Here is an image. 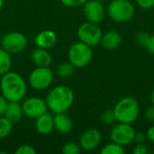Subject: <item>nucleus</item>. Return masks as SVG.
<instances>
[{
  "mask_svg": "<svg viewBox=\"0 0 154 154\" xmlns=\"http://www.w3.org/2000/svg\"><path fill=\"white\" fill-rule=\"evenodd\" d=\"M0 88L2 96L8 101H21L27 91L25 80L16 72L8 71L1 76Z\"/></svg>",
  "mask_w": 154,
  "mask_h": 154,
  "instance_id": "f257e3e1",
  "label": "nucleus"
},
{
  "mask_svg": "<svg viewBox=\"0 0 154 154\" xmlns=\"http://www.w3.org/2000/svg\"><path fill=\"white\" fill-rule=\"evenodd\" d=\"M75 96L73 90L64 85L56 86L51 88L46 96L45 101L48 109L54 114L66 113L74 103Z\"/></svg>",
  "mask_w": 154,
  "mask_h": 154,
  "instance_id": "f03ea898",
  "label": "nucleus"
},
{
  "mask_svg": "<svg viewBox=\"0 0 154 154\" xmlns=\"http://www.w3.org/2000/svg\"><path fill=\"white\" fill-rule=\"evenodd\" d=\"M113 111L117 122L132 125L139 116L140 106L135 98L125 97L116 104Z\"/></svg>",
  "mask_w": 154,
  "mask_h": 154,
  "instance_id": "7ed1b4c3",
  "label": "nucleus"
},
{
  "mask_svg": "<svg viewBox=\"0 0 154 154\" xmlns=\"http://www.w3.org/2000/svg\"><path fill=\"white\" fill-rule=\"evenodd\" d=\"M107 14L115 22L125 23L134 17L135 8L129 0H113L107 6Z\"/></svg>",
  "mask_w": 154,
  "mask_h": 154,
  "instance_id": "20e7f679",
  "label": "nucleus"
},
{
  "mask_svg": "<svg viewBox=\"0 0 154 154\" xmlns=\"http://www.w3.org/2000/svg\"><path fill=\"white\" fill-rule=\"evenodd\" d=\"M93 58L92 47L82 42H78L73 43L68 51L69 61L71 62L75 68H84L90 63Z\"/></svg>",
  "mask_w": 154,
  "mask_h": 154,
  "instance_id": "39448f33",
  "label": "nucleus"
},
{
  "mask_svg": "<svg viewBox=\"0 0 154 154\" xmlns=\"http://www.w3.org/2000/svg\"><path fill=\"white\" fill-rule=\"evenodd\" d=\"M77 34L80 42L89 45L90 47H95L100 43L103 32L98 24L86 22L79 27Z\"/></svg>",
  "mask_w": 154,
  "mask_h": 154,
  "instance_id": "423d86ee",
  "label": "nucleus"
},
{
  "mask_svg": "<svg viewBox=\"0 0 154 154\" xmlns=\"http://www.w3.org/2000/svg\"><path fill=\"white\" fill-rule=\"evenodd\" d=\"M1 46L10 54H18L27 46V38L19 32H10L1 37Z\"/></svg>",
  "mask_w": 154,
  "mask_h": 154,
  "instance_id": "0eeeda50",
  "label": "nucleus"
},
{
  "mask_svg": "<svg viewBox=\"0 0 154 154\" xmlns=\"http://www.w3.org/2000/svg\"><path fill=\"white\" fill-rule=\"evenodd\" d=\"M135 130L131 124L119 123L115 125L109 134L110 140L122 146H127L134 143Z\"/></svg>",
  "mask_w": 154,
  "mask_h": 154,
  "instance_id": "6e6552de",
  "label": "nucleus"
},
{
  "mask_svg": "<svg viewBox=\"0 0 154 154\" xmlns=\"http://www.w3.org/2000/svg\"><path fill=\"white\" fill-rule=\"evenodd\" d=\"M53 81V72L49 67H37L29 75V84L36 90L48 88Z\"/></svg>",
  "mask_w": 154,
  "mask_h": 154,
  "instance_id": "1a4fd4ad",
  "label": "nucleus"
},
{
  "mask_svg": "<svg viewBox=\"0 0 154 154\" xmlns=\"http://www.w3.org/2000/svg\"><path fill=\"white\" fill-rule=\"evenodd\" d=\"M22 108L24 116L35 119L48 110L46 101L38 97H31L25 99L22 104Z\"/></svg>",
  "mask_w": 154,
  "mask_h": 154,
  "instance_id": "9d476101",
  "label": "nucleus"
},
{
  "mask_svg": "<svg viewBox=\"0 0 154 154\" xmlns=\"http://www.w3.org/2000/svg\"><path fill=\"white\" fill-rule=\"evenodd\" d=\"M83 13L88 22L100 23L106 16V9L102 2L88 0L83 5Z\"/></svg>",
  "mask_w": 154,
  "mask_h": 154,
  "instance_id": "9b49d317",
  "label": "nucleus"
},
{
  "mask_svg": "<svg viewBox=\"0 0 154 154\" xmlns=\"http://www.w3.org/2000/svg\"><path fill=\"white\" fill-rule=\"evenodd\" d=\"M101 133L96 128H90L85 131L79 138V146L81 150L91 152L96 150L101 143Z\"/></svg>",
  "mask_w": 154,
  "mask_h": 154,
  "instance_id": "f8f14e48",
  "label": "nucleus"
},
{
  "mask_svg": "<svg viewBox=\"0 0 154 154\" xmlns=\"http://www.w3.org/2000/svg\"><path fill=\"white\" fill-rule=\"evenodd\" d=\"M57 42V34L51 30H43L34 38V43L37 47L42 49L51 48Z\"/></svg>",
  "mask_w": 154,
  "mask_h": 154,
  "instance_id": "ddd939ff",
  "label": "nucleus"
},
{
  "mask_svg": "<svg viewBox=\"0 0 154 154\" xmlns=\"http://www.w3.org/2000/svg\"><path fill=\"white\" fill-rule=\"evenodd\" d=\"M100 43L104 49L108 51H113L117 49L121 45L122 36L118 32L115 30H110L103 33Z\"/></svg>",
  "mask_w": 154,
  "mask_h": 154,
  "instance_id": "4468645a",
  "label": "nucleus"
},
{
  "mask_svg": "<svg viewBox=\"0 0 154 154\" xmlns=\"http://www.w3.org/2000/svg\"><path fill=\"white\" fill-rule=\"evenodd\" d=\"M53 122L54 129L61 134H67L70 133L73 128L72 120L66 113L55 114V116L53 117Z\"/></svg>",
  "mask_w": 154,
  "mask_h": 154,
  "instance_id": "2eb2a0df",
  "label": "nucleus"
},
{
  "mask_svg": "<svg viewBox=\"0 0 154 154\" xmlns=\"http://www.w3.org/2000/svg\"><path fill=\"white\" fill-rule=\"evenodd\" d=\"M35 128L37 132L42 135L51 134L54 129L53 117L47 112L38 116L35 121Z\"/></svg>",
  "mask_w": 154,
  "mask_h": 154,
  "instance_id": "dca6fc26",
  "label": "nucleus"
},
{
  "mask_svg": "<svg viewBox=\"0 0 154 154\" xmlns=\"http://www.w3.org/2000/svg\"><path fill=\"white\" fill-rule=\"evenodd\" d=\"M31 59L36 67H49L52 62V57L47 49L39 47L32 51Z\"/></svg>",
  "mask_w": 154,
  "mask_h": 154,
  "instance_id": "f3484780",
  "label": "nucleus"
},
{
  "mask_svg": "<svg viewBox=\"0 0 154 154\" xmlns=\"http://www.w3.org/2000/svg\"><path fill=\"white\" fill-rule=\"evenodd\" d=\"M23 115L22 105L17 101H10L7 104V107L5 112V116L9 119L13 124L20 121Z\"/></svg>",
  "mask_w": 154,
  "mask_h": 154,
  "instance_id": "a211bd4d",
  "label": "nucleus"
},
{
  "mask_svg": "<svg viewBox=\"0 0 154 154\" xmlns=\"http://www.w3.org/2000/svg\"><path fill=\"white\" fill-rule=\"evenodd\" d=\"M12 66L11 54L3 48H0V76L10 71Z\"/></svg>",
  "mask_w": 154,
  "mask_h": 154,
  "instance_id": "6ab92c4d",
  "label": "nucleus"
},
{
  "mask_svg": "<svg viewBox=\"0 0 154 154\" xmlns=\"http://www.w3.org/2000/svg\"><path fill=\"white\" fill-rule=\"evenodd\" d=\"M75 66L69 62V61H66V62H62L60 63L56 69L57 75L61 78V79H69L70 78L74 72H75Z\"/></svg>",
  "mask_w": 154,
  "mask_h": 154,
  "instance_id": "aec40b11",
  "label": "nucleus"
},
{
  "mask_svg": "<svg viewBox=\"0 0 154 154\" xmlns=\"http://www.w3.org/2000/svg\"><path fill=\"white\" fill-rule=\"evenodd\" d=\"M13 130V123L5 116H0V139L7 137Z\"/></svg>",
  "mask_w": 154,
  "mask_h": 154,
  "instance_id": "412c9836",
  "label": "nucleus"
},
{
  "mask_svg": "<svg viewBox=\"0 0 154 154\" xmlns=\"http://www.w3.org/2000/svg\"><path fill=\"white\" fill-rule=\"evenodd\" d=\"M125 152V151L124 146L114 142L106 144L100 151L101 154H124Z\"/></svg>",
  "mask_w": 154,
  "mask_h": 154,
  "instance_id": "4be33fe9",
  "label": "nucleus"
},
{
  "mask_svg": "<svg viewBox=\"0 0 154 154\" xmlns=\"http://www.w3.org/2000/svg\"><path fill=\"white\" fill-rule=\"evenodd\" d=\"M81 152V147L79 144L69 142L63 145L62 147V153L64 154H79Z\"/></svg>",
  "mask_w": 154,
  "mask_h": 154,
  "instance_id": "5701e85b",
  "label": "nucleus"
},
{
  "mask_svg": "<svg viewBox=\"0 0 154 154\" xmlns=\"http://www.w3.org/2000/svg\"><path fill=\"white\" fill-rule=\"evenodd\" d=\"M101 120L104 124H106L107 125H111L115 124L116 119L114 111L113 110H106V112H104L102 114Z\"/></svg>",
  "mask_w": 154,
  "mask_h": 154,
  "instance_id": "b1692460",
  "label": "nucleus"
},
{
  "mask_svg": "<svg viewBox=\"0 0 154 154\" xmlns=\"http://www.w3.org/2000/svg\"><path fill=\"white\" fill-rule=\"evenodd\" d=\"M36 151L35 149L29 145V144H23L21 146H19L16 151H15V154H35Z\"/></svg>",
  "mask_w": 154,
  "mask_h": 154,
  "instance_id": "393cba45",
  "label": "nucleus"
},
{
  "mask_svg": "<svg viewBox=\"0 0 154 154\" xmlns=\"http://www.w3.org/2000/svg\"><path fill=\"white\" fill-rule=\"evenodd\" d=\"M150 37V34L147 33L146 32H139L136 33L135 35V42L139 44V45H142V46H145L148 39Z\"/></svg>",
  "mask_w": 154,
  "mask_h": 154,
  "instance_id": "a878e982",
  "label": "nucleus"
},
{
  "mask_svg": "<svg viewBox=\"0 0 154 154\" xmlns=\"http://www.w3.org/2000/svg\"><path fill=\"white\" fill-rule=\"evenodd\" d=\"M134 154H149L151 153V150L148 145L144 143H137L136 146L133 150Z\"/></svg>",
  "mask_w": 154,
  "mask_h": 154,
  "instance_id": "bb28decb",
  "label": "nucleus"
},
{
  "mask_svg": "<svg viewBox=\"0 0 154 154\" xmlns=\"http://www.w3.org/2000/svg\"><path fill=\"white\" fill-rule=\"evenodd\" d=\"M88 0H60V2L68 7H77L83 5Z\"/></svg>",
  "mask_w": 154,
  "mask_h": 154,
  "instance_id": "cd10ccee",
  "label": "nucleus"
},
{
  "mask_svg": "<svg viewBox=\"0 0 154 154\" xmlns=\"http://www.w3.org/2000/svg\"><path fill=\"white\" fill-rule=\"evenodd\" d=\"M143 116H144V119L147 121V122H150V123H153L154 122V106H151L149 107H147L144 111V114H143Z\"/></svg>",
  "mask_w": 154,
  "mask_h": 154,
  "instance_id": "c85d7f7f",
  "label": "nucleus"
},
{
  "mask_svg": "<svg viewBox=\"0 0 154 154\" xmlns=\"http://www.w3.org/2000/svg\"><path fill=\"white\" fill-rule=\"evenodd\" d=\"M137 5L143 9H150L154 6V0H135Z\"/></svg>",
  "mask_w": 154,
  "mask_h": 154,
  "instance_id": "c756f323",
  "label": "nucleus"
},
{
  "mask_svg": "<svg viewBox=\"0 0 154 154\" xmlns=\"http://www.w3.org/2000/svg\"><path fill=\"white\" fill-rule=\"evenodd\" d=\"M146 139H147L146 134H144L143 132H135L134 139V143H144Z\"/></svg>",
  "mask_w": 154,
  "mask_h": 154,
  "instance_id": "7c9ffc66",
  "label": "nucleus"
},
{
  "mask_svg": "<svg viewBox=\"0 0 154 154\" xmlns=\"http://www.w3.org/2000/svg\"><path fill=\"white\" fill-rule=\"evenodd\" d=\"M144 47L146 48V50L150 53L154 54V34L150 35V37H149V39H148V41H147V42H146Z\"/></svg>",
  "mask_w": 154,
  "mask_h": 154,
  "instance_id": "2f4dec72",
  "label": "nucleus"
},
{
  "mask_svg": "<svg viewBox=\"0 0 154 154\" xmlns=\"http://www.w3.org/2000/svg\"><path fill=\"white\" fill-rule=\"evenodd\" d=\"M7 104H8V101L3 96H0V116L5 115V109L7 107Z\"/></svg>",
  "mask_w": 154,
  "mask_h": 154,
  "instance_id": "473e14b6",
  "label": "nucleus"
},
{
  "mask_svg": "<svg viewBox=\"0 0 154 154\" xmlns=\"http://www.w3.org/2000/svg\"><path fill=\"white\" fill-rule=\"evenodd\" d=\"M146 136H147V139L150 142L154 143V125L151 126L150 128H148V130L146 132Z\"/></svg>",
  "mask_w": 154,
  "mask_h": 154,
  "instance_id": "72a5a7b5",
  "label": "nucleus"
},
{
  "mask_svg": "<svg viewBox=\"0 0 154 154\" xmlns=\"http://www.w3.org/2000/svg\"><path fill=\"white\" fill-rule=\"evenodd\" d=\"M151 102H152V104L154 106V88H152V92H151Z\"/></svg>",
  "mask_w": 154,
  "mask_h": 154,
  "instance_id": "f704fd0d",
  "label": "nucleus"
},
{
  "mask_svg": "<svg viewBox=\"0 0 154 154\" xmlns=\"http://www.w3.org/2000/svg\"><path fill=\"white\" fill-rule=\"evenodd\" d=\"M3 5H4V0H0V11L2 10Z\"/></svg>",
  "mask_w": 154,
  "mask_h": 154,
  "instance_id": "c9c22d12",
  "label": "nucleus"
},
{
  "mask_svg": "<svg viewBox=\"0 0 154 154\" xmlns=\"http://www.w3.org/2000/svg\"><path fill=\"white\" fill-rule=\"evenodd\" d=\"M97 1H100V2H103V1H105V0H97Z\"/></svg>",
  "mask_w": 154,
  "mask_h": 154,
  "instance_id": "e433bc0d",
  "label": "nucleus"
},
{
  "mask_svg": "<svg viewBox=\"0 0 154 154\" xmlns=\"http://www.w3.org/2000/svg\"><path fill=\"white\" fill-rule=\"evenodd\" d=\"M0 41H1V36H0Z\"/></svg>",
  "mask_w": 154,
  "mask_h": 154,
  "instance_id": "4c0bfd02",
  "label": "nucleus"
}]
</instances>
